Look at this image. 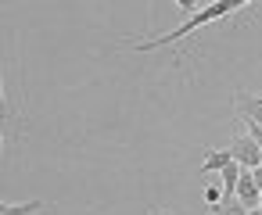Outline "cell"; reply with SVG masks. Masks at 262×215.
I'll use <instances>...</instances> for the list:
<instances>
[{
	"mask_svg": "<svg viewBox=\"0 0 262 215\" xmlns=\"http://www.w3.org/2000/svg\"><path fill=\"white\" fill-rule=\"evenodd\" d=\"M258 208H262V197H258Z\"/></svg>",
	"mask_w": 262,
	"mask_h": 215,
	"instance_id": "5bb4252c",
	"label": "cell"
},
{
	"mask_svg": "<svg viewBox=\"0 0 262 215\" xmlns=\"http://www.w3.org/2000/svg\"><path fill=\"white\" fill-rule=\"evenodd\" d=\"M237 179H241V165L230 161L223 172H219V186H223V197H233L237 194Z\"/></svg>",
	"mask_w": 262,
	"mask_h": 215,
	"instance_id": "8992f818",
	"label": "cell"
},
{
	"mask_svg": "<svg viewBox=\"0 0 262 215\" xmlns=\"http://www.w3.org/2000/svg\"><path fill=\"white\" fill-rule=\"evenodd\" d=\"M248 215H262V208H251V211H248Z\"/></svg>",
	"mask_w": 262,
	"mask_h": 215,
	"instance_id": "7c38bea8",
	"label": "cell"
},
{
	"mask_svg": "<svg viewBox=\"0 0 262 215\" xmlns=\"http://www.w3.org/2000/svg\"><path fill=\"white\" fill-rule=\"evenodd\" d=\"M251 179H255V186H258V194H262V165H258V169H251Z\"/></svg>",
	"mask_w": 262,
	"mask_h": 215,
	"instance_id": "8fae6325",
	"label": "cell"
},
{
	"mask_svg": "<svg viewBox=\"0 0 262 215\" xmlns=\"http://www.w3.org/2000/svg\"><path fill=\"white\" fill-rule=\"evenodd\" d=\"M212 215H248V208H244L237 197H223V204L212 208Z\"/></svg>",
	"mask_w": 262,
	"mask_h": 215,
	"instance_id": "52a82bcc",
	"label": "cell"
},
{
	"mask_svg": "<svg viewBox=\"0 0 262 215\" xmlns=\"http://www.w3.org/2000/svg\"><path fill=\"white\" fill-rule=\"evenodd\" d=\"M230 161H233V158H230V147H226V151H223V147H208V154H205V161H201V172H223Z\"/></svg>",
	"mask_w": 262,
	"mask_h": 215,
	"instance_id": "5b68a950",
	"label": "cell"
},
{
	"mask_svg": "<svg viewBox=\"0 0 262 215\" xmlns=\"http://www.w3.org/2000/svg\"><path fill=\"white\" fill-rule=\"evenodd\" d=\"M205 204H208V208H219V204H223V186L205 183Z\"/></svg>",
	"mask_w": 262,
	"mask_h": 215,
	"instance_id": "9c48e42d",
	"label": "cell"
},
{
	"mask_svg": "<svg viewBox=\"0 0 262 215\" xmlns=\"http://www.w3.org/2000/svg\"><path fill=\"white\" fill-rule=\"evenodd\" d=\"M0 118H8V101H4V79H0Z\"/></svg>",
	"mask_w": 262,
	"mask_h": 215,
	"instance_id": "30bf717a",
	"label": "cell"
},
{
	"mask_svg": "<svg viewBox=\"0 0 262 215\" xmlns=\"http://www.w3.org/2000/svg\"><path fill=\"white\" fill-rule=\"evenodd\" d=\"M230 158L241 165V169H258L262 165V151H258V144L248 136V133H237L233 140H230Z\"/></svg>",
	"mask_w": 262,
	"mask_h": 215,
	"instance_id": "7a4b0ae2",
	"label": "cell"
},
{
	"mask_svg": "<svg viewBox=\"0 0 262 215\" xmlns=\"http://www.w3.org/2000/svg\"><path fill=\"white\" fill-rule=\"evenodd\" d=\"M4 144H8V140H4V133H0V151H4Z\"/></svg>",
	"mask_w": 262,
	"mask_h": 215,
	"instance_id": "4fadbf2b",
	"label": "cell"
},
{
	"mask_svg": "<svg viewBox=\"0 0 262 215\" xmlns=\"http://www.w3.org/2000/svg\"><path fill=\"white\" fill-rule=\"evenodd\" d=\"M40 208H43V201L36 197V201H26V204H11V208H8L4 215H36Z\"/></svg>",
	"mask_w": 262,
	"mask_h": 215,
	"instance_id": "ba28073f",
	"label": "cell"
},
{
	"mask_svg": "<svg viewBox=\"0 0 262 215\" xmlns=\"http://www.w3.org/2000/svg\"><path fill=\"white\" fill-rule=\"evenodd\" d=\"M237 111H241V122H258L262 126V97L237 93Z\"/></svg>",
	"mask_w": 262,
	"mask_h": 215,
	"instance_id": "277c9868",
	"label": "cell"
},
{
	"mask_svg": "<svg viewBox=\"0 0 262 215\" xmlns=\"http://www.w3.org/2000/svg\"><path fill=\"white\" fill-rule=\"evenodd\" d=\"M233 197H237L248 211H251V208H258V197H262V194H258V186H255V179H251V172H248V169H241V179H237V194H233Z\"/></svg>",
	"mask_w": 262,
	"mask_h": 215,
	"instance_id": "3957f363",
	"label": "cell"
},
{
	"mask_svg": "<svg viewBox=\"0 0 262 215\" xmlns=\"http://www.w3.org/2000/svg\"><path fill=\"white\" fill-rule=\"evenodd\" d=\"M237 8H251L248 0H215V4H208V8H201V11H194V15H187V22L180 26V29H172V33H165V36H151V40H137V43H122L126 51H137V54H144V51H158V47H169V43H180V40H187L190 33H201L205 26H212V22H219V18H226V15H233Z\"/></svg>",
	"mask_w": 262,
	"mask_h": 215,
	"instance_id": "6da1fadb",
	"label": "cell"
}]
</instances>
